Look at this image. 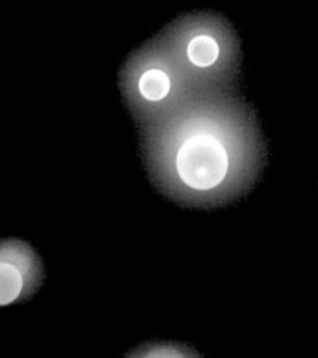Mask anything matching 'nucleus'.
Instances as JSON below:
<instances>
[{
    "mask_svg": "<svg viewBox=\"0 0 318 358\" xmlns=\"http://www.w3.org/2000/svg\"><path fill=\"white\" fill-rule=\"evenodd\" d=\"M141 155L164 195L214 208L252 190L266 150L252 107L235 91H208L143 125Z\"/></svg>",
    "mask_w": 318,
    "mask_h": 358,
    "instance_id": "nucleus-1",
    "label": "nucleus"
},
{
    "mask_svg": "<svg viewBox=\"0 0 318 358\" xmlns=\"http://www.w3.org/2000/svg\"><path fill=\"white\" fill-rule=\"evenodd\" d=\"M158 36L200 93L235 91L240 76L239 36L221 15H181Z\"/></svg>",
    "mask_w": 318,
    "mask_h": 358,
    "instance_id": "nucleus-2",
    "label": "nucleus"
},
{
    "mask_svg": "<svg viewBox=\"0 0 318 358\" xmlns=\"http://www.w3.org/2000/svg\"><path fill=\"white\" fill-rule=\"evenodd\" d=\"M119 85L122 98L140 127L163 119L200 94L159 36L130 54L120 70Z\"/></svg>",
    "mask_w": 318,
    "mask_h": 358,
    "instance_id": "nucleus-3",
    "label": "nucleus"
},
{
    "mask_svg": "<svg viewBox=\"0 0 318 358\" xmlns=\"http://www.w3.org/2000/svg\"><path fill=\"white\" fill-rule=\"evenodd\" d=\"M43 261L27 242L0 240V306L28 300L43 284Z\"/></svg>",
    "mask_w": 318,
    "mask_h": 358,
    "instance_id": "nucleus-4",
    "label": "nucleus"
},
{
    "mask_svg": "<svg viewBox=\"0 0 318 358\" xmlns=\"http://www.w3.org/2000/svg\"><path fill=\"white\" fill-rule=\"evenodd\" d=\"M191 349L177 344H167V342H159V344H146L132 352L128 355L135 357H195L197 352H188Z\"/></svg>",
    "mask_w": 318,
    "mask_h": 358,
    "instance_id": "nucleus-5",
    "label": "nucleus"
}]
</instances>
